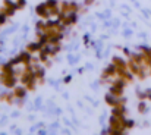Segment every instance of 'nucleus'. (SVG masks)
I'll list each match as a JSON object with an SVG mask.
<instances>
[{"label":"nucleus","mask_w":151,"mask_h":135,"mask_svg":"<svg viewBox=\"0 0 151 135\" xmlns=\"http://www.w3.org/2000/svg\"><path fill=\"white\" fill-rule=\"evenodd\" d=\"M27 50H28L29 53H38V51L41 50V45H40L38 41H37V43H31V44L27 45Z\"/></svg>","instance_id":"nucleus-2"},{"label":"nucleus","mask_w":151,"mask_h":135,"mask_svg":"<svg viewBox=\"0 0 151 135\" xmlns=\"http://www.w3.org/2000/svg\"><path fill=\"white\" fill-rule=\"evenodd\" d=\"M134 125H135L134 121H131V119H125V126H126V129H131Z\"/></svg>","instance_id":"nucleus-5"},{"label":"nucleus","mask_w":151,"mask_h":135,"mask_svg":"<svg viewBox=\"0 0 151 135\" xmlns=\"http://www.w3.org/2000/svg\"><path fill=\"white\" fill-rule=\"evenodd\" d=\"M84 3H85L87 6H90V4H93V3H94V0H84Z\"/></svg>","instance_id":"nucleus-11"},{"label":"nucleus","mask_w":151,"mask_h":135,"mask_svg":"<svg viewBox=\"0 0 151 135\" xmlns=\"http://www.w3.org/2000/svg\"><path fill=\"white\" fill-rule=\"evenodd\" d=\"M145 110H147V106H145V103L141 100V103L138 104V112H139V113H144Z\"/></svg>","instance_id":"nucleus-4"},{"label":"nucleus","mask_w":151,"mask_h":135,"mask_svg":"<svg viewBox=\"0 0 151 135\" xmlns=\"http://www.w3.org/2000/svg\"><path fill=\"white\" fill-rule=\"evenodd\" d=\"M15 10H16V9H13V7H9V6H7V9H4L3 12H4L7 16H12V15L15 13Z\"/></svg>","instance_id":"nucleus-6"},{"label":"nucleus","mask_w":151,"mask_h":135,"mask_svg":"<svg viewBox=\"0 0 151 135\" xmlns=\"http://www.w3.org/2000/svg\"><path fill=\"white\" fill-rule=\"evenodd\" d=\"M16 3H18V4H19V9H21V7H24V6H25V0H16Z\"/></svg>","instance_id":"nucleus-10"},{"label":"nucleus","mask_w":151,"mask_h":135,"mask_svg":"<svg viewBox=\"0 0 151 135\" xmlns=\"http://www.w3.org/2000/svg\"><path fill=\"white\" fill-rule=\"evenodd\" d=\"M70 81H72V75H69V77H66V78L63 79V82H65V84H69Z\"/></svg>","instance_id":"nucleus-9"},{"label":"nucleus","mask_w":151,"mask_h":135,"mask_svg":"<svg viewBox=\"0 0 151 135\" xmlns=\"http://www.w3.org/2000/svg\"><path fill=\"white\" fill-rule=\"evenodd\" d=\"M6 16H7V15H6L4 12H3V13H0V25H3V24L6 22Z\"/></svg>","instance_id":"nucleus-8"},{"label":"nucleus","mask_w":151,"mask_h":135,"mask_svg":"<svg viewBox=\"0 0 151 135\" xmlns=\"http://www.w3.org/2000/svg\"><path fill=\"white\" fill-rule=\"evenodd\" d=\"M21 59H22V63H25V65H29L31 63V53L27 50V51H22L21 54Z\"/></svg>","instance_id":"nucleus-3"},{"label":"nucleus","mask_w":151,"mask_h":135,"mask_svg":"<svg viewBox=\"0 0 151 135\" xmlns=\"http://www.w3.org/2000/svg\"><path fill=\"white\" fill-rule=\"evenodd\" d=\"M13 95H15V98H24L27 95V88L25 87H15Z\"/></svg>","instance_id":"nucleus-1"},{"label":"nucleus","mask_w":151,"mask_h":135,"mask_svg":"<svg viewBox=\"0 0 151 135\" xmlns=\"http://www.w3.org/2000/svg\"><path fill=\"white\" fill-rule=\"evenodd\" d=\"M46 4H47V7H54V6H57V0H47Z\"/></svg>","instance_id":"nucleus-7"}]
</instances>
